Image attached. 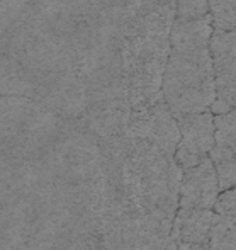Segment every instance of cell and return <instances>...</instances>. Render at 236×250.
Returning a JSON list of instances; mask_svg holds the SVG:
<instances>
[{"label":"cell","mask_w":236,"mask_h":250,"mask_svg":"<svg viewBox=\"0 0 236 250\" xmlns=\"http://www.w3.org/2000/svg\"><path fill=\"white\" fill-rule=\"evenodd\" d=\"M219 194L216 168L213 160L204 157L196 167H190L182 175L180 208H213Z\"/></svg>","instance_id":"cell-4"},{"label":"cell","mask_w":236,"mask_h":250,"mask_svg":"<svg viewBox=\"0 0 236 250\" xmlns=\"http://www.w3.org/2000/svg\"><path fill=\"white\" fill-rule=\"evenodd\" d=\"M206 247L207 250H236V211L216 213Z\"/></svg>","instance_id":"cell-8"},{"label":"cell","mask_w":236,"mask_h":250,"mask_svg":"<svg viewBox=\"0 0 236 250\" xmlns=\"http://www.w3.org/2000/svg\"><path fill=\"white\" fill-rule=\"evenodd\" d=\"M180 128V142L175 150V164L187 170L196 167L204 157L209 155L213 146L216 145V126H214V114L211 111L187 114L177 119Z\"/></svg>","instance_id":"cell-3"},{"label":"cell","mask_w":236,"mask_h":250,"mask_svg":"<svg viewBox=\"0 0 236 250\" xmlns=\"http://www.w3.org/2000/svg\"><path fill=\"white\" fill-rule=\"evenodd\" d=\"M214 66V85H216V99L211 104L209 111L223 114L236 107V58L216 63Z\"/></svg>","instance_id":"cell-7"},{"label":"cell","mask_w":236,"mask_h":250,"mask_svg":"<svg viewBox=\"0 0 236 250\" xmlns=\"http://www.w3.org/2000/svg\"><path fill=\"white\" fill-rule=\"evenodd\" d=\"M209 14V0H177L175 16L177 19H196Z\"/></svg>","instance_id":"cell-13"},{"label":"cell","mask_w":236,"mask_h":250,"mask_svg":"<svg viewBox=\"0 0 236 250\" xmlns=\"http://www.w3.org/2000/svg\"><path fill=\"white\" fill-rule=\"evenodd\" d=\"M209 158L213 160L214 168H216L219 191H226V189L236 186V155L233 151L214 145L213 150L209 151Z\"/></svg>","instance_id":"cell-9"},{"label":"cell","mask_w":236,"mask_h":250,"mask_svg":"<svg viewBox=\"0 0 236 250\" xmlns=\"http://www.w3.org/2000/svg\"><path fill=\"white\" fill-rule=\"evenodd\" d=\"M214 220L216 211L211 208H180L175 230L182 242L206 247Z\"/></svg>","instance_id":"cell-6"},{"label":"cell","mask_w":236,"mask_h":250,"mask_svg":"<svg viewBox=\"0 0 236 250\" xmlns=\"http://www.w3.org/2000/svg\"><path fill=\"white\" fill-rule=\"evenodd\" d=\"M163 101L175 119L209 111L216 99L214 66L207 48H170L161 82Z\"/></svg>","instance_id":"cell-1"},{"label":"cell","mask_w":236,"mask_h":250,"mask_svg":"<svg viewBox=\"0 0 236 250\" xmlns=\"http://www.w3.org/2000/svg\"><path fill=\"white\" fill-rule=\"evenodd\" d=\"M178 250H207L204 245H197V244H189V242H180Z\"/></svg>","instance_id":"cell-15"},{"label":"cell","mask_w":236,"mask_h":250,"mask_svg":"<svg viewBox=\"0 0 236 250\" xmlns=\"http://www.w3.org/2000/svg\"><path fill=\"white\" fill-rule=\"evenodd\" d=\"M209 53L213 58V65L236 58V27L214 29L209 40Z\"/></svg>","instance_id":"cell-10"},{"label":"cell","mask_w":236,"mask_h":250,"mask_svg":"<svg viewBox=\"0 0 236 250\" xmlns=\"http://www.w3.org/2000/svg\"><path fill=\"white\" fill-rule=\"evenodd\" d=\"M214 211L216 213H224V211H236V186L223 191L217 196L214 203Z\"/></svg>","instance_id":"cell-14"},{"label":"cell","mask_w":236,"mask_h":250,"mask_svg":"<svg viewBox=\"0 0 236 250\" xmlns=\"http://www.w3.org/2000/svg\"><path fill=\"white\" fill-rule=\"evenodd\" d=\"M214 126H216V133H214L216 145L236 155V107L214 116Z\"/></svg>","instance_id":"cell-11"},{"label":"cell","mask_w":236,"mask_h":250,"mask_svg":"<svg viewBox=\"0 0 236 250\" xmlns=\"http://www.w3.org/2000/svg\"><path fill=\"white\" fill-rule=\"evenodd\" d=\"M209 14L214 29L236 27V0H209Z\"/></svg>","instance_id":"cell-12"},{"label":"cell","mask_w":236,"mask_h":250,"mask_svg":"<svg viewBox=\"0 0 236 250\" xmlns=\"http://www.w3.org/2000/svg\"><path fill=\"white\" fill-rule=\"evenodd\" d=\"M213 31L214 26L211 14L196 19H175L170 31V48H185V50L207 48Z\"/></svg>","instance_id":"cell-5"},{"label":"cell","mask_w":236,"mask_h":250,"mask_svg":"<svg viewBox=\"0 0 236 250\" xmlns=\"http://www.w3.org/2000/svg\"><path fill=\"white\" fill-rule=\"evenodd\" d=\"M124 135L133 140L151 142L170 158L180 142L178 123L165 101L150 107L133 109Z\"/></svg>","instance_id":"cell-2"}]
</instances>
